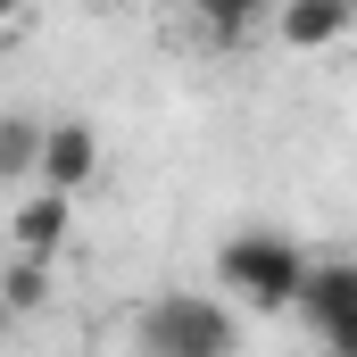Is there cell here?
<instances>
[{
    "label": "cell",
    "mask_w": 357,
    "mask_h": 357,
    "mask_svg": "<svg viewBox=\"0 0 357 357\" xmlns=\"http://www.w3.org/2000/svg\"><path fill=\"white\" fill-rule=\"evenodd\" d=\"M307 266L316 258H299V241L291 233H266V225H250V233H233L225 250H216V282L233 291V299H250V307H299V291H307Z\"/></svg>",
    "instance_id": "6da1fadb"
},
{
    "label": "cell",
    "mask_w": 357,
    "mask_h": 357,
    "mask_svg": "<svg viewBox=\"0 0 357 357\" xmlns=\"http://www.w3.org/2000/svg\"><path fill=\"white\" fill-rule=\"evenodd\" d=\"M133 349L142 357H233L241 349V324H233V307H216L208 291H167V299L142 307Z\"/></svg>",
    "instance_id": "7a4b0ae2"
},
{
    "label": "cell",
    "mask_w": 357,
    "mask_h": 357,
    "mask_svg": "<svg viewBox=\"0 0 357 357\" xmlns=\"http://www.w3.org/2000/svg\"><path fill=\"white\" fill-rule=\"evenodd\" d=\"M299 316L333 357H357V258H316L307 291H299Z\"/></svg>",
    "instance_id": "3957f363"
},
{
    "label": "cell",
    "mask_w": 357,
    "mask_h": 357,
    "mask_svg": "<svg viewBox=\"0 0 357 357\" xmlns=\"http://www.w3.org/2000/svg\"><path fill=\"white\" fill-rule=\"evenodd\" d=\"M67 199H75V191H59V183H42L33 199H17V208H8V250L59 258V250H67V225H75V216H67Z\"/></svg>",
    "instance_id": "277c9868"
},
{
    "label": "cell",
    "mask_w": 357,
    "mask_h": 357,
    "mask_svg": "<svg viewBox=\"0 0 357 357\" xmlns=\"http://www.w3.org/2000/svg\"><path fill=\"white\" fill-rule=\"evenodd\" d=\"M91 175H100V133H91L84 116L50 125V142H42V183H59V191H84Z\"/></svg>",
    "instance_id": "5b68a950"
},
{
    "label": "cell",
    "mask_w": 357,
    "mask_h": 357,
    "mask_svg": "<svg viewBox=\"0 0 357 357\" xmlns=\"http://www.w3.org/2000/svg\"><path fill=\"white\" fill-rule=\"evenodd\" d=\"M349 0H282V8H274V33H282V42H291V50H333V42H341V33H349Z\"/></svg>",
    "instance_id": "8992f818"
},
{
    "label": "cell",
    "mask_w": 357,
    "mask_h": 357,
    "mask_svg": "<svg viewBox=\"0 0 357 357\" xmlns=\"http://www.w3.org/2000/svg\"><path fill=\"white\" fill-rule=\"evenodd\" d=\"M42 307H50V258L8 250V266H0V324L8 316H42Z\"/></svg>",
    "instance_id": "52a82bcc"
},
{
    "label": "cell",
    "mask_w": 357,
    "mask_h": 357,
    "mask_svg": "<svg viewBox=\"0 0 357 357\" xmlns=\"http://www.w3.org/2000/svg\"><path fill=\"white\" fill-rule=\"evenodd\" d=\"M274 8H282V0H191V17H199L216 42H250L258 25H274Z\"/></svg>",
    "instance_id": "ba28073f"
},
{
    "label": "cell",
    "mask_w": 357,
    "mask_h": 357,
    "mask_svg": "<svg viewBox=\"0 0 357 357\" xmlns=\"http://www.w3.org/2000/svg\"><path fill=\"white\" fill-rule=\"evenodd\" d=\"M42 142H50V125H33V116H8V125H0V175H8V183L42 175Z\"/></svg>",
    "instance_id": "9c48e42d"
},
{
    "label": "cell",
    "mask_w": 357,
    "mask_h": 357,
    "mask_svg": "<svg viewBox=\"0 0 357 357\" xmlns=\"http://www.w3.org/2000/svg\"><path fill=\"white\" fill-rule=\"evenodd\" d=\"M349 8H357V0H349Z\"/></svg>",
    "instance_id": "30bf717a"
}]
</instances>
